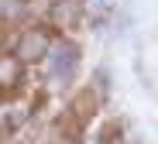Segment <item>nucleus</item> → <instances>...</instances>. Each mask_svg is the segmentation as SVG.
<instances>
[{
	"mask_svg": "<svg viewBox=\"0 0 158 144\" xmlns=\"http://www.w3.org/2000/svg\"><path fill=\"white\" fill-rule=\"evenodd\" d=\"M21 76V65L14 59H0V86H14Z\"/></svg>",
	"mask_w": 158,
	"mask_h": 144,
	"instance_id": "4",
	"label": "nucleus"
},
{
	"mask_svg": "<svg viewBox=\"0 0 158 144\" xmlns=\"http://www.w3.org/2000/svg\"><path fill=\"white\" fill-rule=\"evenodd\" d=\"M45 55H48V38L41 31L21 35V41H17V59L21 62H35V59H45Z\"/></svg>",
	"mask_w": 158,
	"mask_h": 144,
	"instance_id": "2",
	"label": "nucleus"
},
{
	"mask_svg": "<svg viewBox=\"0 0 158 144\" xmlns=\"http://www.w3.org/2000/svg\"><path fill=\"white\" fill-rule=\"evenodd\" d=\"M76 65H79V51H76V45L62 41V45L52 48V76H55L59 82H69V79L76 76Z\"/></svg>",
	"mask_w": 158,
	"mask_h": 144,
	"instance_id": "1",
	"label": "nucleus"
},
{
	"mask_svg": "<svg viewBox=\"0 0 158 144\" xmlns=\"http://www.w3.org/2000/svg\"><path fill=\"white\" fill-rule=\"evenodd\" d=\"M76 17H79V0H59V7H55V21L72 24Z\"/></svg>",
	"mask_w": 158,
	"mask_h": 144,
	"instance_id": "3",
	"label": "nucleus"
}]
</instances>
